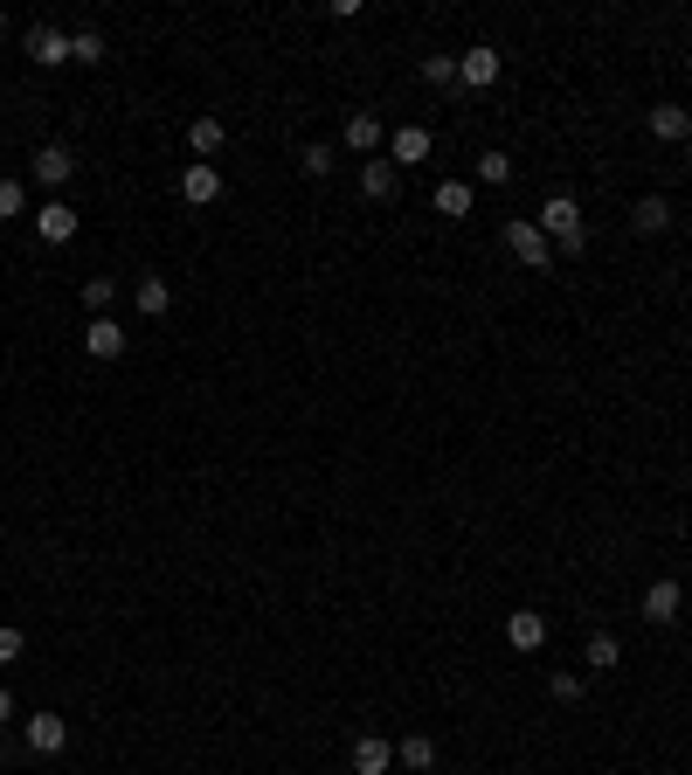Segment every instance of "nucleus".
<instances>
[{
	"instance_id": "nucleus-1",
	"label": "nucleus",
	"mask_w": 692,
	"mask_h": 775,
	"mask_svg": "<svg viewBox=\"0 0 692 775\" xmlns=\"http://www.w3.org/2000/svg\"><path fill=\"white\" fill-rule=\"evenodd\" d=\"M533 222H540V236L554 242V257H582L589 250V222H582V201L575 195H554Z\"/></svg>"
},
{
	"instance_id": "nucleus-2",
	"label": "nucleus",
	"mask_w": 692,
	"mask_h": 775,
	"mask_svg": "<svg viewBox=\"0 0 692 775\" xmlns=\"http://www.w3.org/2000/svg\"><path fill=\"white\" fill-rule=\"evenodd\" d=\"M499 242H506V257L527 263V271H554V242L540 236V222H506V229H499Z\"/></svg>"
},
{
	"instance_id": "nucleus-3",
	"label": "nucleus",
	"mask_w": 692,
	"mask_h": 775,
	"mask_svg": "<svg viewBox=\"0 0 692 775\" xmlns=\"http://www.w3.org/2000/svg\"><path fill=\"white\" fill-rule=\"evenodd\" d=\"M499 77H506V55H499L492 42H471V49L457 55V84L464 90H492Z\"/></svg>"
},
{
	"instance_id": "nucleus-4",
	"label": "nucleus",
	"mask_w": 692,
	"mask_h": 775,
	"mask_svg": "<svg viewBox=\"0 0 692 775\" xmlns=\"http://www.w3.org/2000/svg\"><path fill=\"white\" fill-rule=\"evenodd\" d=\"M28 166H35V180H42L49 195H55V187H70V180H77V153H70L63 139H49V146H42V153H35Z\"/></svg>"
},
{
	"instance_id": "nucleus-5",
	"label": "nucleus",
	"mask_w": 692,
	"mask_h": 775,
	"mask_svg": "<svg viewBox=\"0 0 692 775\" xmlns=\"http://www.w3.org/2000/svg\"><path fill=\"white\" fill-rule=\"evenodd\" d=\"M347 768L353 775H388L395 768V741H388V734H361V741L347 748Z\"/></svg>"
},
{
	"instance_id": "nucleus-6",
	"label": "nucleus",
	"mask_w": 692,
	"mask_h": 775,
	"mask_svg": "<svg viewBox=\"0 0 692 775\" xmlns=\"http://www.w3.org/2000/svg\"><path fill=\"white\" fill-rule=\"evenodd\" d=\"M22 49H28V63H42V70H63V63H70V35L49 28V22H35V28L22 35Z\"/></svg>"
},
{
	"instance_id": "nucleus-7",
	"label": "nucleus",
	"mask_w": 692,
	"mask_h": 775,
	"mask_svg": "<svg viewBox=\"0 0 692 775\" xmlns=\"http://www.w3.org/2000/svg\"><path fill=\"white\" fill-rule=\"evenodd\" d=\"M35 236H42L49 250L77 242V208H70V201H42V208H35Z\"/></svg>"
},
{
	"instance_id": "nucleus-8",
	"label": "nucleus",
	"mask_w": 692,
	"mask_h": 775,
	"mask_svg": "<svg viewBox=\"0 0 692 775\" xmlns=\"http://www.w3.org/2000/svg\"><path fill=\"white\" fill-rule=\"evenodd\" d=\"M679 616H685V589L671 575H658L644 589V623H658V630H665V623H679Z\"/></svg>"
},
{
	"instance_id": "nucleus-9",
	"label": "nucleus",
	"mask_w": 692,
	"mask_h": 775,
	"mask_svg": "<svg viewBox=\"0 0 692 775\" xmlns=\"http://www.w3.org/2000/svg\"><path fill=\"white\" fill-rule=\"evenodd\" d=\"M361 195H367V201H395V195H402V166L388 160V153L361 160Z\"/></svg>"
},
{
	"instance_id": "nucleus-10",
	"label": "nucleus",
	"mask_w": 692,
	"mask_h": 775,
	"mask_svg": "<svg viewBox=\"0 0 692 775\" xmlns=\"http://www.w3.org/2000/svg\"><path fill=\"white\" fill-rule=\"evenodd\" d=\"M180 201H187V208H215V201H222V174H215L209 160L180 166Z\"/></svg>"
},
{
	"instance_id": "nucleus-11",
	"label": "nucleus",
	"mask_w": 692,
	"mask_h": 775,
	"mask_svg": "<svg viewBox=\"0 0 692 775\" xmlns=\"http://www.w3.org/2000/svg\"><path fill=\"white\" fill-rule=\"evenodd\" d=\"M84 353H90V361H125V326H118V318H90V326H84Z\"/></svg>"
},
{
	"instance_id": "nucleus-12",
	"label": "nucleus",
	"mask_w": 692,
	"mask_h": 775,
	"mask_svg": "<svg viewBox=\"0 0 692 775\" xmlns=\"http://www.w3.org/2000/svg\"><path fill=\"white\" fill-rule=\"evenodd\" d=\"M22 734H28L35 754H63V748H70V721H63V713H28Z\"/></svg>"
},
{
	"instance_id": "nucleus-13",
	"label": "nucleus",
	"mask_w": 692,
	"mask_h": 775,
	"mask_svg": "<svg viewBox=\"0 0 692 775\" xmlns=\"http://www.w3.org/2000/svg\"><path fill=\"white\" fill-rule=\"evenodd\" d=\"M133 305H139V318H166V312H174V285H166L160 271H139V285H133Z\"/></svg>"
},
{
	"instance_id": "nucleus-14",
	"label": "nucleus",
	"mask_w": 692,
	"mask_h": 775,
	"mask_svg": "<svg viewBox=\"0 0 692 775\" xmlns=\"http://www.w3.org/2000/svg\"><path fill=\"white\" fill-rule=\"evenodd\" d=\"M381 146H388V125L374 118V111H353V118H347V153L374 160V153H381Z\"/></svg>"
},
{
	"instance_id": "nucleus-15",
	"label": "nucleus",
	"mask_w": 692,
	"mask_h": 775,
	"mask_svg": "<svg viewBox=\"0 0 692 775\" xmlns=\"http://www.w3.org/2000/svg\"><path fill=\"white\" fill-rule=\"evenodd\" d=\"M222 146H229V125H222L215 111H201V118L187 125V153H194V160H215Z\"/></svg>"
},
{
	"instance_id": "nucleus-16",
	"label": "nucleus",
	"mask_w": 692,
	"mask_h": 775,
	"mask_svg": "<svg viewBox=\"0 0 692 775\" xmlns=\"http://www.w3.org/2000/svg\"><path fill=\"white\" fill-rule=\"evenodd\" d=\"M651 139H665V146H679V139H692V111L685 104H651Z\"/></svg>"
},
{
	"instance_id": "nucleus-17",
	"label": "nucleus",
	"mask_w": 692,
	"mask_h": 775,
	"mask_svg": "<svg viewBox=\"0 0 692 775\" xmlns=\"http://www.w3.org/2000/svg\"><path fill=\"white\" fill-rule=\"evenodd\" d=\"M388 160H395V166H423L429 160V132L423 125H395V132H388Z\"/></svg>"
},
{
	"instance_id": "nucleus-18",
	"label": "nucleus",
	"mask_w": 692,
	"mask_h": 775,
	"mask_svg": "<svg viewBox=\"0 0 692 775\" xmlns=\"http://www.w3.org/2000/svg\"><path fill=\"white\" fill-rule=\"evenodd\" d=\"M506 645L513 651H540V645H548V616H540V610H513L506 616Z\"/></svg>"
},
{
	"instance_id": "nucleus-19",
	"label": "nucleus",
	"mask_w": 692,
	"mask_h": 775,
	"mask_svg": "<svg viewBox=\"0 0 692 775\" xmlns=\"http://www.w3.org/2000/svg\"><path fill=\"white\" fill-rule=\"evenodd\" d=\"M429 201H437V215L464 222V215L478 208V187H471V180H437V195H429Z\"/></svg>"
},
{
	"instance_id": "nucleus-20",
	"label": "nucleus",
	"mask_w": 692,
	"mask_h": 775,
	"mask_svg": "<svg viewBox=\"0 0 692 775\" xmlns=\"http://www.w3.org/2000/svg\"><path fill=\"white\" fill-rule=\"evenodd\" d=\"M395 768L429 775V768H437V741H429V734H402V741H395Z\"/></svg>"
},
{
	"instance_id": "nucleus-21",
	"label": "nucleus",
	"mask_w": 692,
	"mask_h": 775,
	"mask_svg": "<svg viewBox=\"0 0 692 775\" xmlns=\"http://www.w3.org/2000/svg\"><path fill=\"white\" fill-rule=\"evenodd\" d=\"M630 229H638V236H665L671 229V201L665 195H644L638 208H630Z\"/></svg>"
},
{
	"instance_id": "nucleus-22",
	"label": "nucleus",
	"mask_w": 692,
	"mask_h": 775,
	"mask_svg": "<svg viewBox=\"0 0 692 775\" xmlns=\"http://www.w3.org/2000/svg\"><path fill=\"white\" fill-rule=\"evenodd\" d=\"M506 180H513V153H499V146H492V153L471 160V187H506Z\"/></svg>"
},
{
	"instance_id": "nucleus-23",
	"label": "nucleus",
	"mask_w": 692,
	"mask_h": 775,
	"mask_svg": "<svg viewBox=\"0 0 692 775\" xmlns=\"http://www.w3.org/2000/svg\"><path fill=\"white\" fill-rule=\"evenodd\" d=\"M582 665H589V672H616V665H624V645H616L609 630H595L589 645H582Z\"/></svg>"
},
{
	"instance_id": "nucleus-24",
	"label": "nucleus",
	"mask_w": 692,
	"mask_h": 775,
	"mask_svg": "<svg viewBox=\"0 0 692 775\" xmlns=\"http://www.w3.org/2000/svg\"><path fill=\"white\" fill-rule=\"evenodd\" d=\"M332 166H340V153H332V146H326V139H312V146H298V174H305V180H326V174H332Z\"/></svg>"
},
{
	"instance_id": "nucleus-25",
	"label": "nucleus",
	"mask_w": 692,
	"mask_h": 775,
	"mask_svg": "<svg viewBox=\"0 0 692 775\" xmlns=\"http://www.w3.org/2000/svg\"><path fill=\"white\" fill-rule=\"evenodd\" d=\"M70 63H77V70H98V63H104V35H98V28H70Z\"/></svg>"
},
{
	"instance_id": "nucleus-26",
	"label": "nucleus",
	"mask_w": 692,
	"mask_h": 775,
	"mask_svg": "<svg viewBox=\"0 0 692 775\" xmlns=\"http://www.w3.org/2000/svg\"><path fill=\"white\" fill-rule=\"evenodd\" d=\"M22 215H28V180L8 174L0 180V222H22Z\"/></svg>"
},
{
	"instance_id": "nucleus-27",
	"label": "nucleus",
	"mask_w": 692,
	"mask_h": 775,
	"mask_svg": "<svg viewBox=\"0 0 692 775\" xmlns=\"http://www.w3.org/2000/svg\"><path fill=\"white\" fill-rule=\"evenodd\" d=\"M111 298H118V277H90V285H84L90 318H104V312H111Z\"/></svg>"
},
{
	"instance_id": "nucleus-28",
	"label": "nucleus",
	"mask_w": 692,
	"mask_h": 775,
	"mask_svg": "<svg viewBox=\"0 0 692 775\" xmlns=\"http://www.w3.org/2000/svg\"><path fill=\"white\" fill-rule=\"evenodd\" d=\"M423 84L451 90V84H457V55H423Z\"/></svg>"
},
{
	"instance_id": "nucleus-29",
	"label": "nucleus",
	"mask_w": 692,
	"mask_h": 775,
	"mask_svg": "<svg viewBox=\"0 0 692 775\" xmlns=\"http://www.w3.org/2000/svg\"><path fill=\"white\" fill-rule=\"evenodd\" d=\"M548 692H554V699H568V707H575V699H582V672H554V678H548Z\"/></svg>"
},
{
	"instance_id": "nucleus-30",
	"label": "nucleus",
	"mask_w": 692,
	"mask_h": 775,
	"mask_svg": "<svg viewBox=\"0 0 692 775\" xmlns=\"http://www.w3.org/2000/svg\"><path fill=\"white\" fill-rule=\"evenodd\" d=\"M22 651H28V637L14 630V623H0V665H14V658H22Z\"/></svg>"
},
{
	"instance_id": "nucleus-31",
	"label": "nucleus",
	"mask_w": 692,
	"mask_h": 775,
	"mask_svg": "<svg viewBox=\"0 0 692 775\" xmlns=\"http://www.w3.org/2000/svg\"><path fill=\"white\" fill-rule=\"evenodd\" d=\"M8 721H14V692L0 686V727H8Z\"/></svg>"
},
{
	"instance_id": "nucleus-32",
	"label": "nucleus",
	"mask_w": 692,
	"mask_h": 775,
	"mask_svg": "<svg viewBox=\"0 0 692 775\" xmlns=\"http://www.w3.org/2000/svg\"><path fill=\"white\" fill-rule=\"evenodd\" d=\"M0 35H8V8H0Z\"/></svg>"
},
{
	"instance_id": "nucleus-33",
	"label": "nucleus",
	"mask_w": 692,
	"mask_h": 775,
	"mask_svg": "<svg viewBox=\"0 0 692 775\" xmlns=\"http://www.w3.org/2000/svg\"><path fill=\"white\" fill-rule=\"evenodd\" d=\"M685 623H692V602H685Z\"/></svg>"
}]
</instances>
